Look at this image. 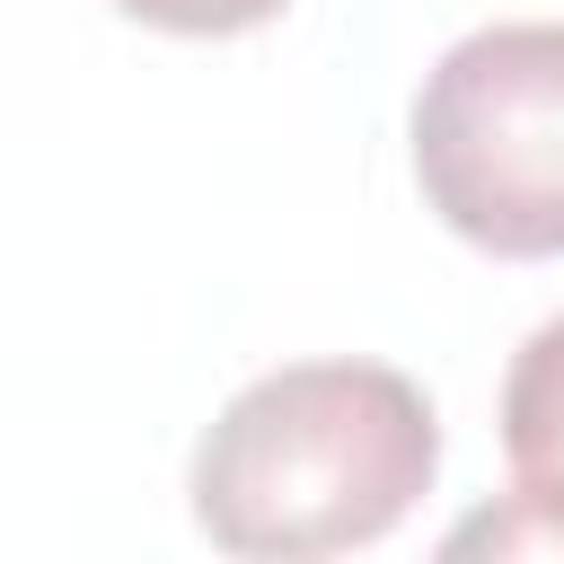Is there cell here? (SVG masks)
<instances>
[{"instance_id":"obj_4","label":"cell","mask_w":564,"mask_h":564,"mask_svg":"<svg viewBox=\"0 0 564 564\" xmlns=\"http://www.w3.org/2000/svg\"><path fill=\"white\" fill-rule=\"evenodd\" d=\"M115 9L167 35H247V26H273L291 0H115Z\"/></svg>"},{"instance_id":"obj_3","label":"cell","mask_w":564,"mask_h":564,"mask_svg":"<svg viewBox=\"0 0 564 564\" xmlns=\"http://www.w3.org/2000/svg\"><path fill=\"white\" fill-rule=\"evenodd\" d=\"M502 458L511 502L449 529V555H564V317H546L502 370Z\"/></svg>"},{"instance_id":"obj_2","label":"cell","mask_w":564,"mask_h":564,"mask_svg":"<svg viewBox=\"0 0 564 564\" xmlns=\"http://www.w3.org/2000/svg\"><path fill=\"white\" fill-rule=\"evenodd\" d=\"M423 203L485 256H564V26L458 35L414 97Z\"/></svg>"},{"instance_id":"obj_1","label":"cell","mask_w":564,"mask_h":564,"mask_svg":"<svg viewBox=\"0 0 564 564\" xmlns=\"http://www.w3.org/2000/svg\"><path fill=\"white\" fill-rule=\"evenodd\" d=\"M441 467L432 397L388 361H291L247 379L194 449V520L229 555L308 564L388 538Z\"/></svg>"}]
</instances>
